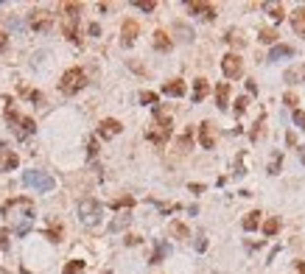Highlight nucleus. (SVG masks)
<instances>
[{
  "instance_id": "nucleus-1",
  "label": "nucleus",
  "mask_w": 305,
  "mask_h": 274,
  "mask_svg": "<svg viewBox=\"0 0 305 274\" xmlns=\"http://www.w3.org/2000/svg\"><path fill=\"white\" fill-rule=\"evenodd\" d=\"M0 215L11 224L14 235H28L31 227H34V202L26 199V196L9 199L6 205L0 207Z\"/></svg>"
},
{
  "instance_id": "nucleus-2",
  "label": "nucleus",
  "mask_w": 305,
  "mask_h": 274,
  "mask_svg": "<svg viewBox=\"0 0 305 274\" xmlns=\"http://www.w3.org/2000/svg\"><path fill=\"white\" fill-rule=\"evenodd\" d=\"M154 123L148 126V132H146V137L154 143V146H166L168 143V137H171V115H168L166 109H154Z\"/></svg>"
},
{
  "instance_id": "nucleus-3",
  "label": "nucleus",
  "mask_w": 305,
  "mask_h": 274,
  "mask_svg": "<svg viewBox=\"0 0 305 274\" xmlns=\"http://www.w3.org/2000/svg\"><path fill=\"white\" fill-rule=\"evenodd\" d=\"M6 120L11 123V132H14V137L17 140H26V137H31L34 135V129H36V123H34V118H23V115H17V109L11 106V101L6 98Z\"/></svg>"
},
{
  "instance_id": "nucleus-4",
  "label": "nucleus",
  "mask_w": 305,
  "mask_h": 274,
  "mask_svg": "<svg viewBox=\"0 0 305 274\" xmlns=\"http://www.w3.org/2000/svg\"><path fill=\"white\" fill-rule=\"evenodd\" d=\"M62 34L68 36L70 42H79V11L81 3H65L62 6Z\"/></svg>"
},
{
  "instance_id": "nucleus-5",
  "label": "nucleus",
  "mask_w": 305,
  "mask_h": 274,
  "mask_svg": "<svg viewBox=\"0 0 305 274\" xmlns=\"http://www.w3.org/2000/svg\"><path fill=\"white\" fill-rule=\"evenodd\" d=\"M84 87H87V73L81 68H70L59 81V90L65 95H76L79 90H84Z\"/></svg>"
},
{
  "instance_id": "nucleus-6",
  "label": "nucleus",
  "mask_w": 305,
  "mask_h": 274,
  "mask_svg": "<svg viewBox=\"0 0 305 274\" xmlns=\"http://www.w3.org/2000/svg\"><path fill=\"white\" fill-rule=\"evenodd\" d=\"M23 182H26L28 188L39 190V193H51V190L56 188V179L45 171H26L23 173Z\"/></svg>"
},
{
  "instance_id": "nucleus-7",
  "label": "nucleus",
  "mask_w": 305,
  "mask_h": 274,
  "mask_svg": "<svg viewBox=\"0 0 305 274\" xmlns=\"http://www.w3.org/2000/svg\"><path fill=\"white\" fill-rule=\"evenodd\" d=\"M79 218H81V224L96 227V224L101 221V202H96V199H81L79 202Z\"/></svg>"
},
{
  "instance_id": "nucleus-8",
  "label": "nucleus",
  "mask_w": 305,
  "mask_h": 274,
  "mask_svg": "<svg viewBox=\"0 0 305 274\" xmlns=\"http://www.w3.org/2000/svg\"><path fill=\"white\" fill-rule=\"evenodd\" d=\"M221 70H224L227 78H241L244 76V62L238 53H227L224 59H221Z\"/></svg>"
},
{
  "instance_id": "nucleus-9",
  "label": "nucleus",
  "mask_w": 305,
  "mask_h": 274,
  "mask_svg": "<svg viewBox=\"0 0 305 274\" xmlns=\"http://www.w3.org/2000/svg\"><path fill=\"white\" fill-rule=\"evenodd\" d=\"M28 26L42 34V31H48V28L53 26V17L48 11H31V14H28Z\"/></svg>"
},
{
  "instance_id": "nucleus-10",
  "label": "nucleus",
  "mask_w": 305,
  "mask_h": 274,
  "mask_svg": "<svg viewBox=\"0 0 305 274\" xmlns=\"http://www.w3.org/2000/svg\"><path fill=\"white\" fill-rule=\"evenodd\" d=\"M123 132V126H121V120H115V118H106V120H101V126H98V135L104 137V140H112V137H118Z\"/></svg>"
},
{
  "instance_id": "nucleus-11",
  "label": "nucleus",
  "mask_w": 305,
  "mask_h": 274,
  "mask_svg": "<svg viewBox=\"0 0 305 274\" xmlns=\"http://www.w3.org/2000/svg\"><path fill=\"white\" fill-rule=\"evenodd\" d=\"M188 11H191V14H196V17H202V20H216V9H213L210 3L191 0V3H188Z\"/></svg>"
},
{
  "instance_id": "nucleus-12",
  "label": "nucleus",
  "mask_w": 305,
  "mask_h": 274,
  "mask_svg": "<svg viewBox=\"0 0 305 274\" xmlns=\"http://www.w3.org/2000/svg\"><path fill=\"white\" fill-rule=\"evenodd\" d=\"M20 165V157L11 151V148L6 146H0V171H14Z\"/></svg>"
},
{
  "instance_id": "nucleus-13",
  "label": "nucleus",
  "mask_w": 305,
  "mask_h": 274,
  "mask_svg": "<svg viewBox=\"0 0 305 274\" xmlns=\"http://www.w3.org/2000/svg\"><path fill=\"white\" fill-rule=\"evenodd\" d=\"M199 140H202V146L204 148L216 146V132H213V123H210V120H204V123L199 126Z\"/></svg>"
},
{
  "instance_id": "nucleus-14",
  "label": "nucleus",
  "mask_w": 305,
  "mask_h": 274,
  "mask_svg": "<svg viewBox=\"0 0 305 274\" xmlns=\"http://www.w3.org/2000/svg\"><path fill=\"white\" fill-rule=\"evenodd\" d=\"M137 31H140L137 20H123V28H121V39H123V45H132V42H135Z\"/></svg>"
},
{
  "instance_id": "nucleus-15",
  "label": "nucleus",
  "mask_w": 305,
  "mask_h": 274,
  "mask_svg": "<svg viewBox=\"0 0 305 274\" xmlns=\"http://www.w3.org/2000/svg\"><path fill=\"white\" fill-rule=\"evenodd\" d=\"M283 81H288V84H303V81H305V65H294V68H288L286 73H283Z\"/></svg>"
},
{
  "instance_id": "nucleus-16",
  "label": "nucleus",
  "mask_w": 305,
  "mask_h": 274,
  "mask_svg": "<svg viewBox=\"0 0 305 274\" xmlns=\"http://www.w3.org/2000/svg\"><path fill=\"white\" fill-rule=\"evenodd\" d=\"M163 95H171V98H182V95H185V84L179 81V78H174V81H166V84H163Z\"/></svg>"
},
{
  "instance_id": "nucleus-17",
  "label": "nucleus",
  "mask_w": 305,
  "mask_h": 274,
  "mask_svg": "<svg viewBox=\"0 0 305 274\" xmlns=\"http://www.w3.org/2000/svg\"><path fill=\"white\" fill-rule=\"evenodd\" d=\"M207 93H210V84L204 78H196V81H193V103H202L207 98Z\"/></svg>"
},
{
  "instance_id": "nucleus-18",
  "label": "nucleus",
  "mask_w": 305,
  "mask_h": 274,
  "mask_svg": "<svg viewBox=\"0 0 305 274\" xmlns=\"http://www.w3.org/2000/svg\"><path fill=\"white\" fill-rule=\"evenodd\" d=\"M263 11H266L271 20H283V17H286V9H283V3H274V0H266V3H263Z\"/></svg>"
},
{
  "instance_id": "nucleus-19",
  "label": "nucleus",
  "mask_w": 305,
  "mask_h": 274,
  "mask_svg": "<svg viewBox=\"0 0 305 274\" xmlns=\"http://www.w3.org/2000/svg\"><path fill=\"white\" fill-rule=\"evenodd\" d=\"M291 26H294V31L300 36H305V6H300V9L291 14Z\"/></svg>"
},
{
  "instance_id": "nucleus-20",
  "label": "nucleus",
  "mask_w": 305,
  "mask_h": 274,
  "mask_svg": "<svg viewBox=\"0 0 305 274\" xmlns=\"http://www.w3.org/2000/svg\"><path fill=\"white\" fill-rule=\"evenodd\" d=\"M230 103V84H218L216 87V106L218 109H227Z\"/></svg>"
},
{
  "instance_id": "nucleus-21",
  "label": "nucleus",
  "mask_w": 305,
  "mask_h": 274,
  "mask_svg": "<svg viewBox=\"0 0 305 274\" xmlns=\"http://www.w3.org/2000/svg\"><path fill=\"white\" fill-rule=\"evenodd\" d=\"M171 45H174V42L168 39L166 31H154V48H157V51L166 53V51H171Z\"/></svg>"
},
{
  "instance_id": "nucleus-22",
  "label": "nucleus",
  "mask_w": 305,
  "mask_h": 274,
  "mask_svg": "<svg viewBox=\"0 0 305 274\" xmlns=\"http://www.w3.org/2000/svg\"><path fill=\"white\" fill-rule=\"evenodd\" d=\"M129 221H132V215H129V210H123L118 218H112V224H109V232H121L123 227H129Z\"/></svg>"
},
{
  "instance_id": "nucleus-23",
  "label": "nucleus",
  "mask_w": 305,
  "mask_h": 274,
  "mask_svg": "<svg viewBox=\"0 0 305 274\" xmlns=\"http://www.w3.org/2000/svg\"><path fill=\"white\" fill-rule=\"evenodd\" d=\"M291 53H294L291 45H274L269 53V62H277V59H283V56H291Z\"/></svg>"
},
{
  "instance_id": "nucleus-24",
  "label": "nucleus",
  "mask_w": 305,
  "mask_h": 274,
  "mask_svg": "<svg viewBox=\"0 0 305 274\" xmlns=\"http://www.w3.org/2000/svg\"><path fill=\"white\" fill-rule=\"evenodd\" d=\"M168 230H171V235H174V238H191V230H188L182 221H171V227H168Z\"/></svg>"
},
{
  "instance_id": "nucleus-25",
  "label": "nucleus",
  "mask_w": 305,
  "mask_h": 274,
  "mask_svg": "<svg viewBox=\"0 0 305 274\" xmlns=\"http://www.w3.org/2000/svg\"><path fill=\"white\" fill-rule=\"evenodd\" d=\"M84 272H87V263H84V260H70L62 274H84Z\"/></svg>"
},
{
  "instance_id": "nucleus-26",
  "label": "nucleus",
  "mask_w": 305,
  "mask_h": 274,
  "mask_svg": "<svg viewBox=\"0 0 305 274\" xmlns=\"http://www.w3.org/2000/svg\"><path fill=\"white\" fill-rule=\"evenodd\" d=\"M244 230H258V224H261V213H258V210H252V213H246L244 215Z\"/></svg>"
},
{
  "instance_id": "nucleus-27",
  "label": "nucleus",
  "mask_w": 305,
  "mask_h": 274,
  "mask_svg": "<svg viewBox=\"0 0 305 274\" xmlns=\"http://www.w3.org/2000/svg\"><path fill=\"white\" fill-rule=\"evenodd\" d=\"M168 252H171V246H168V243H157V249H154V255H151V263H163Z\"/></svg>"
},
{
  "instance_id": "nucleus-28",
  "label": "nucleus",
  "mask_w": 305,
  "mask_h": 274,
  "mask_svg": "<svg viewBox=\"0 0 305 274\" xmlns=\"http://www.w3.org/2000/svg\"><path fill=\"white\" fill-rule=\"evenodd\" d=\"M277 31H274V28H261V34H258V39H261V42H266V45H271V42H277Z\"/></svg>"
},
{
  "instance_id": "nucleus-29",
  "label": "nucleus",
  "mask_w": 305,
  "mask_h": 274,
  "mask_svg": "<svg viewBox=\"0 0 305 274\" xmlns=\"http://www.w3.org/2000/svg\"><path fill=\"white\" fill-rule=\"evenodd\" d=\"M227 42L233 45V48H244V36H241V31L230 28V31H227Z\"/></svg>"
},
{
  "instance_id": "nucleus-30",
  "label": "nucleus",
  "mask_w": 305,
  "mask_h": 274,
  "mask_svg": "<svg viewBox=\"0 0 305 274\" xmlns=\"http://www.w3.org/2000/svg\"><path fill=\"white\" fill-rule=\"evenodd\" d=\"M132 205H135V199L123 196V199H115V202H112V210H129Z\"/></svg>"
},
{
  "instance_id": "nucleus-31",
  "label": "nucleus",
  "mask_w": 305,
  "mask_h": 274,
  "mask_svg": "<svg viewBox=\"0 0 305 274\" xmlns=\"http://www.w3.org/2000/svg\"><path fill=\"white\" fill-rule=\"evenodd\" d=\"M277 230H280V218H269V221L263 224V232H266V235H277Z\"/></svg>"
},
{
  "instance_id": "nucleus-32",
  "label": "nucleus",
  "mask_w": 305,
  "mask_h": 274,
  "mask_svg": "<svg viewBox=\"0 0 305 274\" xmlns=\"http://www.w3.org/2000/svg\"><path fill=\"white\" fill-rule=\"evenodd\" d=\"M280 165H283V157H280V154H274V157L269 160V168H266V171H269L271 176H277V173H280Z\"/></svg>"
},
{
  "instance_id": "nucleus-33",
  "label": "nucleus",
  "mask_w": 305,
  "mask_h": 274,
  "mask_svg": "<svg viewBox=\"0 0 305 274\" xmlns=\"http://www.w3.org/2000/svg\"><path fill=\"white\" fill-rule=\"evenodd\" d=\"M45 238L53 240V243H59V240H62V227L56 224V227H51V230H45Z\"/></svg>"
},
{
  "instance_id": "nucleus-34",
  "label": "nucleus",
  "mask_w": 305,
  "mask_h": 274,
  "mask_svg": "<svg viewBox=\"0 0 305 274\" xmlns=\"http://www.w3.org/2000/svg\"><path fill=\"white\" fill-rule=\"evenodd\" d=\"M135 6H137L140 11H154V9H157V3H154V0H135Z\"/></svg>"
},
{
  "instance_id": "nucleus-35",
  "label": "nucleus",
  "mask_w": 305,
  "mask_h": 274,
  "mask_svg": "<svg viewBox=\"0 0 305 274\" xmlns=\"http://www.w3.org/2000/svg\"><path fill=\"white\" fill-rule=\"evenodd\" d=\"M193 246L199 249V252H204V249H207V238H204V235H196V240H193Z\"/></svg>"
},
{
  "instance_id": "nucleus-36",
  "label": "nucleus",
  "mask_w": 305,
  "mask_h": 274,
  "mask_svg": "<svg viewBox=\"0 0 305 274\" xmlns=\"http://www.w3.org/2000/svg\"><path fill=\"white\" fill-rule=\"evenodd\" d=\"M246 103H249V101H246L244 95H241V98H236V115H241V112L246 109Z\"/></svg>"
},
{
  "instance_id": "nucleus-37",
  "label": "nucleus",
  "mask_w": 305,
  "mask_h": 274,
  "mask_svg": "<svg viewBox=\"0 0 305 274\" xmlns=\"http://www.w3.org/2000/svg\"><path fill=\"white\" fill-rule=\"evenodd\" d=\"M294 123H297V126H303V132H305V112L294 109Z\"/></svg>"
},
{
  "instance_id": "nucleus-38",
  "label": "nucleus",
  "mask_w": 305,
  "mask_h": 274,
  "mask_svg": "<svg viewBox=\"0 0 305 274\" xmlns=\"http://www.w3.org/2000/svg\"><path fill=\"white\" fill-rule=\"evenodd\" d=\"M140 101L143 103H157V95L154 93H140Z\"/></svg>"
},
{
  "instance_id": "nucleus-39",
  "label": "nucleus",
  "mask_w": 305,
  "mask_h": 274,
  "mask_svg": "<svg viewBox=\"0 0 305 274\" xmlns=\"http://www.w3.org/2000/svg\"><path fill=\"white\" fill-rule=\"evenodd\" d=\"M283 101H286V106H291V109H294L297 103H300V101H297V95H294V93H286V98H283Z\"/></svg>"
},
{
  "instance_id": "nucleus-40",
  "label": "nucleus",
  "mask_w": 305,
  "mask_h": 274,
  "mask_svg": "<svg viewBox=\"0 0 305 274\" xmlns=\"http://www.w3.org/2000/svg\"><path fill=\"white\" fill-rule=\"evenodd\" d=\"M87 154H90V157L98 154V143H96V140H90V143H87Z\"/></svg>"
},
{
  "instance_id": "nucleus-41",
  "label": "nucleus",
  "mask_w": 305,
  "mask_h": 274,
  "mask_svg": "<svg viewBox=\"0 0 305 274\" xmlns=\"http://www.w3.org/2000/svg\"><path fill=\"white\" fill-rule=\"evenodd\" d=\"M0 246H3V249L9 246V232H6V230H0Z\"/></svg>"
},
{
  "instance_id": "nucleus-42",
  "label": "nucleus",
  "mask_w": 305,
  "mask_h": 274,
  "mask_svg": "<svg viewBox=\"0 0 305 274\" xmlns=\"http://www.w3.org/2000/svg\"><path fill=\"white\" fill-rule=\"evenodd\" d=\"M6 45H9V36L0 31V51H6Z\"/></svg>"
},
{
  "instance_id": "nucleus-43",
  "label": "nucleus",
  "mask_w": 305,
  "mask_h": 274,
  "mask_svg": "<svg viewBox=\"0 0 305 274\" xmlns=\"http://www.w3.org/2000/svg\"><path fill=\"white\" fill-rule=\"evenodd\" d=\"M101 34V26H98V23H93V26H90V36H98Z\"/></svg>"
},
{
  "instance_id": "nucleus-44",
  "label": "nucleus",
  "mask_w": 305,
  "mask_h": 274,
  "mask_svg": "<svg viewBox=\"0 0 305 274\" xmlns=\"http://www.w3.org/2000/svg\"><path fill=\"white\" fill-rule=\"evenodd\" d=\"M246 90H249V93L255 95V93H258V84H255V81H246Z\"/></svg>"
},
{
  "instance_id": "nucleus-45",
  "label": "nucleus",
  "mask_w": 305,
  "mask_h": 274,
  "mask_svg": "<svg viewBox=\"0 0 305 274\" xmlns=\"http://www.w3.org/2000/svg\"><path fill=\"white\" fill-rule=\"evenodd\" d=\"M297 274H305V263H303V260H297Z\"/></svg>"
},
{
  "instance_id": "nucleus-46",
  "label": "nucleus",
  "mask_w": 305,
  "mask_h": 274,
  "mask_svg": "<svg viewBox=\"0 0 305 274\" xmlns=\"http://www.w3.org/2000/svg\"><path fill=\"white\" fill-rule=\"evenodd\" d=\"M300 160H303V165H305V151H303V154H300Z\"/></svg>"
},
{
  "instance_id": "nucleus-47",
  "label": "nucleus",
  "mask_w": 305,
  "mask_h": 274,
  "mask_svg": "<svg viewBox=\"0 0 305 274\" xmlns=\"http://www.w3.org/2000/svg\"><path fill=\"white\" fill-rule=\"evenodd\" d=\"M104 274H112V272H104Z\"/></svg>"
}]
</instances>
